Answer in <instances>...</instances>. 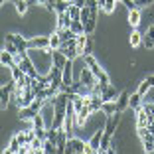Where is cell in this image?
<instances>
[{
    "label": "cell",
    "instance_id": "1",
    "mask_svg": "<svg viewBox=\"0 0 154 154\" xmlns=\"http://www.w3.org/2000/svg\"><path fill=\"white\" fill-rule=\"evenodd\" d=\"M65 152L67 154H85V152H89V142L81 140V138H77V136H71L67 140Z\"/></svg>",
    "mask_w": 154,
    "mask_h": 154
},
{
    "label": "cell",
    "instance_id": "2",
    "mask_svg": "<svg viewBox=\"0 0 154 154\" xmlns=\"http://www.w3.org/2000/svg\"><path fill=\"white\" fill-rule=\"evenodd\" d=\"M50 48V36L28 38V50H48Z\"/></svg>",
    "mask_w": 154,
    "mask_h": 154
},
{
    "label": "cell",
    "instance_id": "3",
    "mask_svg": "<svg viewBox=\"0 0 154 154\" xmlns=\"http://www.w3.org/2000/svg\"><path fill=\"white\" fill-rule=\"evenodd\" d=\"M85 85H91V87H95L97 83H99V79H97V75L93 73V69L89 67V65H85V61H83V69H81V77H79Z\"/></svg>",
    "mask_w": 154,
    "mask_h": 154
},
{
    "label": "cell",
    "instance_id": "4",
    "mask_svg": "<svg viewBox=\"0 0 154 154\" xmlns=\"http://www.w3.org/2000/svg\"><path fill=\"white\" fill-rule=\"evenodd\" d=\"M127 109H131V91H121L117 97V111L119 113H125Z\"/></svg>",
    "mask_w": 154,
    "mask_h": 154
},
{
    "label": "cell",
    "instance_id": "5",
    "mask_svg": "<svg viewBox=\"0 0 154 154\" xmlns=\"http://www.w3.org/2000/svg\"><path fill=\"white\" fill-rule=\"evenodd\" d=\"M103 131H105V127L103 128H97L95 131V134L91 136V140H89V152H99V148H101V140H103Z\"/></svg>",
    "mask_w": 154,
    "mask_h": 154
},
{
    "label": "cell",
    "instance_id": "6",
    "mask_svg": "<svg viewBox=\"0 0 154 154\" xmlns=\"http://www.w3.org/2000/svg\"><path fill=\"white\" fill-rule=\"evenodd\" d=\"M6 40L12 42V44H16L20 51H28V40L22 38L20 34H6Z\"/></svg>",
    "mask_w": 154,
    "mask_h": 154
},
{
    "label": "cell",
    "instance_id": "7",
    "mask_svg": "<svg viewBox=\"0 0 154 154\" xmlns=\"http://www.w3.org/2000/svg\"><path fill=\"white\" fill-rule=\"evenodd\" d=\"M67 59H69V57H67V55H65L61 50H51V61H54L55 67H61V69H63V65L67 63Z\"/></svg>",
    "mask_w": 154,
    "mask_h": 154
},
{
    "label": "cell",
    "instance_id": "8",
    "mask_svg": "<svg viewBox=\"0 0 154 154\" xmlns=\"http://www.w3.org/2000/svg\"><path fill=\"white\" fill-rule=\"evenodd\" d=\"M142 44H144L146 50H152L154 48V24H150L146 28V32L142 34Z\"/></svg>",
    "mask_w": 154,
    "mask_h": 154
},
{
    "label": "cell",
    "instance_id": "9",
    "mask_svg": "<svg viewBox=\"0 0 154 154\" xmlns=\"http://www.w3.org/2000/svg\"><path fill=\"white\" fill-rule=\"evenodd\" d=\"M36 99V91L32 89V87H28L26 91H24L22 99H18V107L22 109V107H28V105H32V101Z\"/></svg>",
    "mask_w": 154,
    "mask_h": 154
},
{
    "label": "cell",
    "instance_id": "10",
    "mask_svg": "<svg viewBox=\"0 0 154 154\" xmlns=\"http://www.w3.org/2000/svg\"><path fill=\"white\" fill-rule=\"evenodd\" d=\"M148 122H150V117L148 113H146L144 109H136V128H146L148 127Z\"/></svg>",
    "mask_w": 154,
    "mask_h": 154
},
{
    "label": "cell",
    "instance_id": "11",
    "mask_svg": "<svg viewBox=\"0 0 154 154\" xmlns=\"http://www.w3.org/2000/svg\"><path fill=\"white\" fill-rule=\"evenodd\" d=\"M0 61H2V65H6V67H14V65H18V61H16V55L10 54V51L2 50L0 51Z\"/></svg>",
    "mask_w": 154,
    "mask_h": 154
},
{
    "label": "cell",
    "instance_id": "12",
    "mask_svg": "<svg viewBox=\"0 0 154 154\" xmlns=\"http://www.w3.org/2000/svg\"><path fill=\"white\" fill-rule=\"evenodd\" d=\"M38 113H40V111H36L32 105H28V107H22V109H20V119H22V121H32Z\"/></svg>",
    "mask_w": 154,
    "mask_h": 154
},
{
    "label": "cell",
    "instance_id": "13",
    "mask_svg": "<svg viewBox=\"0 0 154 154\" xmlns=\"http://www.w3.org/2000/svg\"><path fill=\"white\" fill-rule=\"evenodd\" d=\"M20 150H22V142H20L18 134H14L12 138H10V144H8V148H6V152H10V154H20Z\"/></svg>",
    "mask_w": 154,
    "mask_h": 154
},
{
    "label": "cell",
    "instance_id": "14",
    "mask_svg": "<svg viewBox=\"0 0 154 154\" xmlns=\"http://www.w3.org/2000/svg\"><path fill=\"white\" fill-rule=\"evenodd\" d=\"M128 24H131V28H138V24H140V8L128 10Z\"/></svg>",
    "mask_w": 154,
    "mask_h": 154
},
{
    "label": "cell",
    "instance_id": "15",
    "mask_svg": "<svg viewBox=\"0 0 154 154\" xmlns=\"http://www.w3.org/2000/svg\"><path fill=\"white\" fill-rule=\"evenodd\" d=\"M128 44L132 45V48H138V45L142 44V34L136 30V28H132V32H131V36H128Z\"/></svg>",
    "mask_w": 154,
    "mask_h": 154
},
{
    "label": "cell",
    "instance_id": "16",
    "mask_svg": "<svg viewBox=\"0 0 154 154\" xmlns=\"http://www.w3.org/2000/svg\"><path fill=\"white\" fill-rule=\"evenodd\" d=\"M101 97H103V101H115L119 95H117V89H115L113 85H109V87H105V89H103Z\"/></svg>",
    "mask_w": 154,
    "mask_h": 154
},
{
    "label": "cell",
    "instance_id": "17",
    "mask_svg": "<svg viewBox=\"0 0 154 154\" xmlns=\"http://www.w3.org/2000/svg\"><path fill=\"white\" fill-rule=\"evenodd\" d=\"M103 115L107 117V115H113V113H117V101H105L103 103Z\"/></svg>",
    "mask_w": 154,
    "mask_h": 154
},
{
    "label": "cell",
    "instance_id": "18",
    "mask_svg": "<svg viewBox=\"0 0 154 154\" xmlns=\"http://www.w3.org/2000/svg\"><path fill=\"white\" fill-rule=\"evenodd\" d=\"M140 99H142V95L138 93V91L131 93V109H132V111H136V109H140V107H142Z\"/></svg>",
    "mask_w": 154,
    "mask_h": 154
},
{
    "label": "cell",
    "instance_id": "19",
    "mask_svg": "<svg viewBox=\"0 0 154 154\" xmlns=\"http://www.w3.org/2000/svg\"><path fill=\"white\" fill-rule=\"evenodd\" d=\"M59 45H61V36L54 30L51 36H50V48H51V50H59Z\"/></svg>",
    "mask_w": 154,
    "mask_h": 154
},
{
    "label": "cell",
    "instance_id": "20",
    "mask_svg": "<svg viewBox=\"0 0 154 154\" xmlns=\"http://www.w3.org/2000/svg\"><path fill=\"white\" fill-rule=\"evenodd\" d=\"M14 4H16V12H18L20 16H24V14L28 12V8H30V2H28V0H16Z\"/></svg>",
    "mask_w": 154,
    "mask_h": 154
},
{
    "label": "cell",
    "instance_id": "21",
    "mask_svg": "<svg viewBox=\"0 0 154 154\" xmlns=\"http://www.w3.org/2000/svg\"><path fill=\"white\" fill-rule=\"evenodd\" d=\"M115 6H117V0H105L103 6H101V10H103L105 14H113L115 12Z\"/></svg>",
    "mask_w": 154,
    "mask_h": 154
},
{
    "label": "cell",
    "instance_id": "22",
    "mask_svg": "<svg viewBox=\"0 0 154 154\" xmlns=\"http://www.w3.org/2000/svg\"><path fill=\"white\" fill-rule=\"evenodd\" d=\"M32 127H34V128H45V121H44V115H42V111L32 119Z\"/></svg>",
    "mask_w": 154,
    "mask_h": 154
},
{
    "label": "cell",
    "instance_id": "23",
    "mask_svg": "<svg viewBox=\"0 0 154 154\" xmlns=\"http://www.w3.org/2000/svg\"><path fill=\"white\" fill-rule=\"evenodd\" d=\"M71 30L77 34V36L85 34V26H83V22H81V20H73V22H71Z\"/></svg>",
    "mask_w": 154,
    "mask_h": 154
},
{
    "label": "cell",
    "instance_id": "24",
    "mask_svg": "<svg viewBox=\"0 0 154 154\" xmlns=\"http://www.w3.org/2000/svg\"><path fill=\"white\" fill-rule=\"evenodd\" d=\"M4 50H6V51H10V54H14V55L22 54V51L18 50V45H16V44H12V42H8V40L4 42Z\"/></svg>",
    "mask_w": 154,
    "mask_h": 154
},
{
    "label": "cell",
    "instance_id": "25",
    "mask_svg": "<svg viewBox=\"0 0 154 154\" xmlns=\"http://www.w3.org/2000/svg\"><path fill=\"white\" fill-rule=\"evenodd\" d=\"M93 36H89V34H87V44H85V51H83V55H91L93 54Z\"/></svg>",
    "mask_w": 154,
    "mask_h": 154
},
{
    "label": "cell",
    "instance_id": "26",
    "mask_svg": "<svg viewBox=\"0 0 154 154\" xmlns=\"http://www.w3.org/2000/svg\"><path fill=\"white\" fill-rule=\"evenodd\" d=\"M150 87H152V85L148 83V79H144V81H140V85L136 87V91H138V93H140V95L144 97V95H146V91H148Z\"/></svg>",
    "mask_w": 154,
    "mask_h": 154
},
{
    "label": "cell",
    "instance_id": "27",
    "mask_svg": "<svg viewBox=\"0 0 154 154\" xmlns=\"http://www.w3.org/2000/svg\"><path fill=\"white\" fill-rule=\"evenodd\" d=\"M142 109L148 113L150 119H154V103H142Z\"/></svg>",
    "mask_w": 154,
    "mask_h": 154
},
{
    "label": "cell",
    "instance_id": "28",
    "mask_svg": "<svg viewBox=\"0 0 154 154\" xmlns=\"http://www.w3.org/2000/svg\"><path fill=\"white\" fill-rule=\"evenodd\" d=\"M136 4H138V8H148L150 4H154V0H134Z\"/></svg>",
    "mask_w": 154,
    "mask_h": 154
},
{
    "label": "cell",
    "instance_id": "29",
    "mask_svg": "<svg viewBox=\"0 0 154 154\" xmlns=\"http://www.w3.org/2000/svg\"><path fill=\"white\" fill-rule=\"evenodd\" d=\"M73 4H77V6H81V8H83V6H85V0H73Z\"/></svg>",
    "mask_w": 154,
    "mask_h": 154
},
{
    "label": "cell",
    "instance_id": "30",
    "mask_svg": "<svg viewBox=\"0 0 154 154\" xmlns=\"http://www.w3.org/2000/svg\"><path fill=\"white\" fill-rule=\"evenodd\" d=\"M34 2H36V4H40V6H45L50 0H34Z\"/></svg>",
    "mask_w": 154,
    "mask_h": 154
},
{
    "label": "cell",
    "instance_id": "31",
    "mask_svg": "<svg viewBox=\"0 0 154 154\" xmlns=\"http://www.w3.org/2000/svg\"><path fill=\"white\" fill-rule=\"evenodd\" d=\"M146 79H148V83H150V85L154 87V75H148V77H146Z\"/></svg>",
    "mask_w": 154,
    "mask_h": 154
},
{
    "label": "cell",
    "instance_id": "32",
    "mask_svg": "<svg viewBox=\"0 0 154 154\" xmlns=\"http://www.w3.org/2000/svg\"><path fill=\"white\" fill-rule=\"evenodd\" d=\"M6 2H12V4H14V2H16V0H2V4H6Z\"/></svg>",
    "mask_w": 154,
    "mask_h": 154
}]
</instances>
